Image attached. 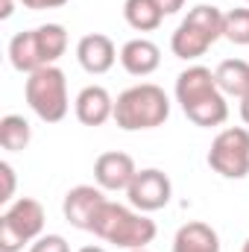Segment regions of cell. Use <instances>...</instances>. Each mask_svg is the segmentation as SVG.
Returning a JSON list of instances; mask_svg holds the SVG:
<instances>
[{"label":"cell","mask_w":249,"mask_h":252,"mask_svg":"<svg viewBox=\"0 0 249 252\" xmlns=\"http://www.w3.org/2000/svg\"><path fill=\"white\" fill-rule=\"evenodd\" d=\"M241 252H249V238L244 241V247H241Z\"/></svg>","instance_id":"f546056e"},{"label":"cell","mask_w":249,"mask_h":252,"mask_svg":"<svg viewBox=\"0 0 249 252\" xmlns=\"http://www.w3.org/2000/svg\"><path fill=\"white\" fill-rule=\"evenodd\" d=\"M211 44H214V38H211L208 32H202V30H199L196 24H190V21H182V24L176 27V32L170 35V50H173V56H176V59H185V62H196L199 56H205Z\"/></svg>","instance_id":"5bb4252c"},{"label":"cell","mask_w":249,"mask_h":252,"mask_svg":"<svg viewBox=\"0 0 249 252\" xmlns=\"http://www.w3.org/2000/svg\"><path fill=\"white\" fill-rule=\"evenodd\" d=\"M118 59H121V53H118L115 41L109 35H103V32H88L76 44V62H79V67L85 73H91V76L109 73Z\"/></svg>","instance_id":"ba28073f"},{"label":"cell","mask_w":249,"mask_h":252,"mask_svg":"<svg viewBox=\"0 0 249 252\" xmlns=\"http://www.w3.org/2000/svg\"><path fill=\"white\" fill-rule=\"evenodd\" d=\"M73 112L82 126H103L115 121V97L103 85H85L73 100Z\"/></svg>","instance_id":"30bf717a"},{"label":"cell","mask_w":249,"mask_h":252,"mask_svg":"<svg viewBox=\"0 0 249 252\" xmlns=\"http://www.w3.org/2000/svg\"><path fill=\"white\" fill-rule=\"evenodd\" d=\"M30 252H70V247L62 235H41L30 244Z\"/></svg>","instance_id":"603a6c76"},{"label":"cell","mask_w":249,"mask_h":252,"mask_svg":"<svg viewBox=\"0 0 249 252\" xmlns=\"http://www.w3.org/2000/svg\"><path fill=\"white\" fill-rule=\"evenodd\" d=\"M135 173H138L135 158L129 153H121V150L100 153L94 161V182L103 190H126L132 185Z\"/></svg>","instance_id":"9c48e42d"},{"label":"cell","mask_w":249,"mask_h":252,"mask_svg":"<svg viewBox=\"0 0 249 252\" xmlns=\"http://www.w3.org/2000/svg\"><path fill=\"white\" fill-rule=\"evenodd\" d=\"M208 167L223 179H247L249 176V129L229 126L217 132L208 150Z\"/></svg>","instance_id":"5b68a950"},{"label":"cell","mask_w":249,"mask_h":252,"mask_svg":"<svg viewBox=\"0 0 249 252\" xmlns=\"http://www.w3.org/2000/svg\"><path fill=\"white\" fill-rule=\"evenodd\" d=\"M79 252H106V250H103V247H82Z\"/></svg>","instance_id":"f1b7e54d"},{"label":"cell","mask_w":249,"mask_h":252,"mask_svg":"<svg viewBox=\"0 0 249 252\" xmlns=\"http://www.w3.org/2000/svg\"><path fill=\"white\" fill-rule=\"evenodd\" d=\"M153 3L161 9V15H176L185 6V0H153Z\"/></svg>","instance_id":"484cf974"},{"label":"cell","mask_w":249,"mask_h":252,"mask_svg":"<svg viewBox=\"0 0 249 252\" xmlns=\"http://www.w3.org/2000/svg\"><path fill=\"white\" fill-rule=\"evenodd\" d=\"M241 121L249 126V94L244 97V100H241Z\"/></svg>","instance_id":"83f0119b"},{"label":"cell","mask_w":249,"mask_h":252,"mask_svg":"<svg viewBox=\"0 0 249 252\" xmlns=\"http://www.w3.org/2000/svg\"><path fill=\"white\" fill-rule=\"evenodd\" d=\"M121 64L129 76H150L161 64V50L150 38H132L121 47Z\"/></svg>","instance_id":"7c38bea8"},{"label":"cell","mask_w":249,"mask_h":252,"mask_svg":"<svg viewBox=\"0 0 249 252\" xmlns=\"http://www.w3.org/2000/svg\"><path fill=\"white\" fill-rule=\"evenodd\" d=\"M185 118L190 124L202 126V129H211V126H223L229 121V103H226V94L223 91H214L208 97H202L199 103L187 106Z\"/></svg>","instance_id":"2e32d148"},{"label":"cell","mask_w":249,"mask_h":252,"mask_svg":"<svg viewBox=\"0 0 249 252\" xmlns=\"http://www.w3.org/2000/svg\"><path fill=\"white\" fill-rule=\"evenodd\" d=\"M126 196H129V205L144 211V214H153L158 208H164L173 196V182L164 170L158 167H144L135 173L132 185L126 188Z\"/></svg>","instance_id":"8992f818"},{"label":"cell","mask_w":249,"mask_h":252,"mask_svg":"<svg viewBox=\"0 0 249 252\" xmlns=\"http://www.w3.org/2000/svg\"><path fill=\"white\" fill-rule=\"evenodd\" d=\"M247 3H249V0H247Z\"/></svg>","instance_id":"1f68e13d"},{"label":"cell","mask_w":249,"mask_h":252,"mask_svg":"<svg viewBox=\"0 0 249 252\" xmlns=\"http://www.w3.org/2000/svg\"><path fill=\"white\" fill-rule=\"evenodd\" d=\"M44 235V205L32 196L12 199L0 214V252H21Z\"/></svg>","instance_id":"277c9868"},{"label":"cell","mask_w":249,"mask_h":252,"mask_svg":"<svg viewBox=\"0 0 249 252\" xmlns=\"http://www.w3.org/2000/svg\"><path fill=\"white\" fill-rule=\"evenodd\" d=\"M32 141V129L24 115H3L0 118V147L9 153H21L27 150Z\"/></svg>","instance_id":"d6986e66"},{"label":"cell","mask_w":249,"mask_h":252,"mask_svg":"<svg viewBox=\"0 0 249 252\" xmlns=\"http://www.w3.org/2000/svg\"><path fill=\"white\" fill-rule=\"evenodd\" d=\"M173 252H220V235L208 223L190 220L185 226H179L173 238Z\"/></svg>","instance_id":"9a60e30c"},{"label":"cell","mask_w":249,"mask_h":252,"mask_svg":"<svg viewBox=\"0 0 249 252\" xmlns=\"http://www.w3.org/2000/svg\"><path fill=\"white\" fill-rule=\"evenodd\" d=\"M103 202H106V190L100 188V185H76V188H70L64 193L62 214L73 229L91 232L94 214H97V208H100Z\"/></svg>","instance_id":"52a82bcc"},{"label":"cell","mask_w":249,"mask_h":252,"mask_svg":"<svg viewBox=\"0 0 249 252\" xmlns=\"http://www.w3.org/2000/svg\"><path fill=\"white\" fill-rule=\"evenodd\" d=\"M27 9H32V12H41V9H59L64 6L67 0H21Z\"/></svg>","instance_id":"d4e9b609"},{"label":"cell","mask_w":249,"mask_h":252,"mask_svg":"<svg viewBox=\"0 0 249 252\" xmlns=\"http://www.w3.org/2000/svg\"><path fill=\"white\" fill-rule=\"evenodd\" d=\"M223 38H229L232 44L238 47H249V9H232L226 12V21H223Z\"/></svg>","instance_id":"7402d4cb"},{"label":"cell","mask_w":249,"mask_h":252,"mask_svg":"<svg viewBox=\"0 0 249 252\" xmlns=\"http://www.w3.org/2000/svg\"><path fill=\"white\" fill-rule=\"evenodd\" d=\"M214 91H220V88H217V76H214V70L205 67V64H190V67H185V70L176 76V88H173L176 103L182 106V112H185L187 106L199 103L202 97L214 94Z\"/></svg>","instance_id":"8fae6325"},{"label":"cell","mask_w":249,"mask_h":252,"mask_svg":"<svg viewBox=\"0 0 249 252\" xmlns=\"http://www.w3.org/2000/svg\"><path fill=\"white\" fill-rule=\"evenodd\" d=\"M91 235L121 250H147L156 241L158 229H156V220H150L144 211L106 199L94 214Z\"/></svg>","instance_id":"6da1fadb"},{"label":"cell","mask_w":249,"mask_h":252,"mask_svg":"<svg viewBox=\"0 0 249 252\" xmlns=\"http://www.w3.org/2000/svg\"><path fill=\"white\" fill-rule=\"evenodd\" d=\"M126 252H150V250H126Z\"/></svg>","instance_id":"4dcf8cb0"},{"label":"cell","mask_w":249,"mask_h":252,"mask_svg":"<svg viewBox=\"0 0 249 252\" xmlns=\"http://www.w3.org/2000/svg\"><path fill=\"white\" fill-rule=\"evenodd\" d=\"M9 62H12L15 70H21V73H27V76L35 73V70H41V67H47L35 30L18 32V35L9 41Z\"/></svg>","instance_id":"4fadbf2b"},{"label":"cell","mask_w":249,"mask_h":252,"mask_svg":"<svg viewBox=\"0 0 249 252\" xmlns=\"http://www.w3.org/2000/svg\"><path fill=\"white\" fill-rule=\"evenodd\" d=\"M35 35H38L44 62L56 64L64 56V50H67V30L62 24H41V27H35Z\"/></svg>","instance_id":"ffe728a7"},{"label":"cell","mask_w":249,"mask_h":252,"mask_svg":"<svg viewBox=\"0 0 249 252\" xmlns=\"http://www.w3.org/2000/svg\"><path fill=\"white\" fill-rule=\"evenodd\" d=\"M12 12H15V0H3V6H0V18H3V21H9V18H12Z\"/></svg>","instance_id":"4316f807"},{"label":"cell","mask_w":249,"mask_h":252,"mask_svg":"<svg viewBox=\"0 0 249 252\" xmlns=\"http://www.w3.org/2000/svg\"><path fill=\"white\" fill-rule=\"evenodd\" d=\"M185 21L196 24V27H199L202 32H208L214 41L223 38V21H226V12H220V9L211 6V3H199V6H193V9L185 15Z\"/></svg>","instance_id":"44dd1931"},{"label":"cell","mask_w":249,"mask_h":252,"mask_svg":"<svg viewBox=\"0 0 249 252\" xmlns=\"http://www.w3.org/2000/svg\"><path fill=\"white\" fill-rule=\"evenodd\" d=\"M24 97L27 106L35 112L38 121L44 124H59L67 118L70 109V97H67V76L59 64H47L35 73L27 76L24 85Z\"/></svg>","instance_id":"3957f363"},{"label":"cell","mask_w":249,"mask_h":252,"mask_svg":"<svg viewBox=\"0 0 249 252\" xmlns=\"http://www.w3.org/2000/svg\"><path fill=\"white\" fill-rule=\"evenodd\" d=\"M124 18L135 32H153V30H158L161 21H164L161 9H158L153 0H126L124 3Z\"/></svg>","instance_id":"ac0fdd59"},{"label":"cell","mask_w":249,"mask_h":252,"mask_svg":"<svg viewBox=\"0 0 249 252\" xmlns=\"http://www.w3.org/2000/svg\"><path fill=\"white\" fill-rule=\"evenodd\" d=\"M214 76H217V88L226 97L244 100L249 94V62L247 59H223L217 64Z\"/></svg>","instance_id":"e0dca14e"},{"label":"cell","mask_w":249,"mask_h":252,"mask_svg":"<svg viewBox=\"0 0 249 252\" xmlns=\"http://www.w3.org/2000/svg\"><path fill=\"white\" fill-rule=\"evenodd\" d=\"M167 118H170V97L164 94V88L153 82H138L126 88L124 94H118L115 100V124L124 132L156 129L167 124Z\"/></svg>","instance_id":"7a4b0ae2"},{"label":"cell","mask_w":249,"mask_h":252,"mask_svg":"<svg viewBox=\"0 0 249 252\" xmlns=\"http://www.w3.org/2000/svg\"><path fill=\"white\" fill-rule=\"evenodd\" d=\"M0 179H3L0 202H12V196H15V167L9 161H0Z\"/></svg>","instance_id":"cb8c5ba5"}]
</instances>
